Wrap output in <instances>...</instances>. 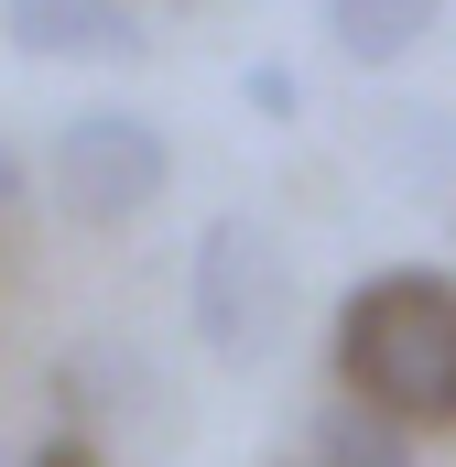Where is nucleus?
<instances>
[{
    "label": "nucleus",
    "mask_w": 456,
    "mask_h": 467,
    "mask_svg": "<svg viewBox=\"0 0 456 467\" xmlns=\"http://www.w3.org/2000/svg\"><path fill=\"white\" fill-rule=\"evenodd\" d=\"M316 11H326V33H337L347 66H402L446 22V0H316Z\"/></svg>",
    "instance_id": "5"
},
{
    "label": "nucleus",
    "mask_w": 456,
    "mask_h": 467,
    "mask_svg": "<svg viewBox=\"0 0 456 467\" xmlns=\"http://www.w3.org/2000/svg\"><path fill=\"white\" fill-rule=\"evenodd\" d=\"M337 380L380 424H456V283L446 272H369L337 305Z\"/></svg>",
    "instance_id": "1"
},
{
    "label": "nucleus",
    "mask_w": 456,
    "mask_h": 467,
    "mask_svg": "<svg viewBox=\"0 0 456 467\" xmlns=\"http://www.w3.org/2000/svg\"><path fill=\"white\" fill-rule=\"evenodd\" d=\"M44 174H55V207H66V218L119 229V218H141V207L174 185V141H163L141 109H77L66 130H55Z\"/></svg>",
    "instance_id": "3"
},
{
    "label": "nucleus",
    "mask_w": 456,
    "mask_h": 467,
    "mask_svg": "<svg viewBox=\"0 0 456 467\" xmlns=\"http://www.w3.org/2000/svg\"><path fill=\"white\" fill-rule=\"evenodd\" d=\"M22 467H109V457H98L88 435H44V446H33V457H22Z\"/></svg>",
    "instance_id": "9"
},
{
    "label": "nucleus",
    "mask_w": 456,
    "mask_h": 467,
    "mask_svg": "<svg viewBox=\"0 0 456 467\" xmlns=\"http://www.w3.org/2000/svg\"><path fill=\"white\" fill-rule=\"evenodd\" d=\"M250 109H261V119H294V66H250Z\"/></svg>",
    "instance_id": "8"
},
{
    "label": "nucleus",
    "mask_w": 456,
    "mask_h": 467,
    "mask_svg": "<svg viewBox=\"0 0 456 467\" xmlns=\"http://www.w3.org/2000/svg\"><path fill=\"white\" fill-rule=\"evenodd\" d=\"M185 294H196V337L218 358H239V369L272 358L283 327H294V261H283V239L261 229V218H207Z\"/></svg>",
    "instance_id": "2"
},
{
    "label": "nucleus",
    "mask_w": 456,
    "mask_h": 467,
    "mask_svg": "<svg viewBox=\"0 0 456 467\" xmlns=\"http://www.w3.org/2000/svg\"><path fill=\"white\" fill-rule=\"evenodd\" d=\"M283 467H413V446H402V424H380L369 402H326V413L294 435Z\"/></svg>",
    "instance_id": "6"
},
{
    "label": "nucleus",
    "mask_w": 456,
    "mask_h": 467,
    "mask_svg": "<svg viewBox=\"0 0 456 467\" xmlns=\"http://www.w3.org/2000/svg\"><path fill=\"white\" fill-rule=\"evenodd\" d=\"M0 33L22 55H55V66H130L152 44L130 0H0Z\"/></svg>",
    "instance_id": "4"
},
{
    "label": "nucleus",
    "mask_w": 456,
    "mask_h": 467,
    "mask_svg": "<svg viewBox=\"0 0 456 467\" xmlns=\"http://www.w3.org/2000/svg\"><path fill=\"white\" fill-rule=\"evenodd\" d=\"M130 369V358H109V348H77L66 369H55V402H66V424H98L109 413V380Z\"/></svg>",
    "instance_id": "7"
},
{
    "label": "nucleus",
    "mask_w": 456,
    "mask_h": 467,
    "mask_svg": "<svg viewBox=\"0 0 456 467\" xmlns=\"http://www.w3.org/2000/svg\"><path fill=\"white\" fill-rule=\"evenodd\" d=\"M11 196H22V152L0 141V207H11Z\"/></svg>",
    "instance_id": "10"
}]
</instances>
